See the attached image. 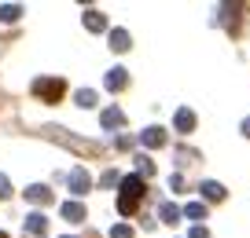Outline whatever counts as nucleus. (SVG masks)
Returning <instances> with one entry per match:
<instances>
[{"mask_svg": "<svg viewBox=\"0 0 250 238\" xmlns=\"http://www.w3.org/2000/svg\"><path fill=\"white\" fill-rule=\"evenodd\" d=\"M169 187L173 191H184V176H169Z\"/></svg>", "mask_w": 250, "mask_h": 238, "instance_id": "nucleus-22", "label": "nucleus"}, {"mask_svg": "<svg viewBox=\"0 0 250 238\" xmlns=\"http://www.w3.org/2000/svg\"><path fill=\"white\" fill-rule=\"evenodd\" d=\"M62 238H70V235H62Z\"/></svg>", "mask_w": 250, "mask_h": 238, "instance_id": "nucleus-26", "label": "nucleus"}, {"mask_svg": "<svg viewBox=\"0 0 250 238\" xmlns=\"http://www.w3.org/2000/svg\"><path fill=\"white\" fill-rule=\"evenodd\" d=\"M0 238H8V235H4V231H0Z\"/></svg>", "mask_w": 250, "mask_h": 238, "instance_id": "nucleus-25", "label": "nucleus"}, {"mask_svg": "<svg viewBox=\"0 0 250 238\" xmlns=\"http://www.w3.org/2000/svg\"><path fill=\"white\" fill-rule=\"evenodd\" d=\"M110 238H136V235H133L129 223H114V227H110Z\"/></svg>", "mask_w": 250, "mask_h": 238, "instance_id": "nucleus-19", "label": "nucleus"}, {"mask_svg": "<svg viewBox=\"0 0 250 238\" xmlns=\"http://www.w3.org/2000/svg\"><path fill=\"white\" fill-rule=\"evenodd\" d=\"M239 128H243V136L250 139V117H243V125H239Z\"/></svg>", "mask_w": 250, "mask_h": 238, "instance_id": "nucleus-24", "label": "nucleus"}, {"mask_svg": "<svg viewBox=\"0 0 250 238\" xmlns=\"http://www.w3.org/2000/svg\"><path fill=\"white\" fill-rule=\"evenodd\" d=\"M19 15H22V8H19V4H4V8H0V22H15Z\"/></svg>", "mask_w": 250, "mask_h": 238, "instance_id": "nucleus-17", "label": "nucleus"}, {"mask_svg": "<svg viewBox=\"0 0 250 238\" xmlns=\"http://www.w3.org/2000/svg\"><path fill=\"white\" fill-rule=\"evenodd\" d=\"M140 143L147 146V150H158V146H166V128H158V125L144 128V132H140Z\"/></svg>", "mask_w": 250, "mask_h": 238, "instance_id": "nucleus-4", "label": "nucleus"}, {"mask_svg": "<svg viewBox=\"0 0 250 238\" xmlns=\"http://www.w3.org/2000/svg\"><path fill=\"white\" fill-rule=\"evenodd\" d=\"M158 213H162V223H180V216H184L177 205H173V201H166V205L158 209Z\"/></svg>", "mask_w": 250, "mask_h": 238, "instance_id": "nucleus-14", "label": "nucleus"}, {"mask_svg": "<svg viewBox=\"0 0 250 238\" xmlns=\"http://www.w3.org/2000/svg\"><path fill=\"white\" fill-rule=\"evenodd\" d=\"M74 99H78V107H85V110H92V107H96V92H92V88H81Z\"/></svg>", "mask_w": 250, "mask_h": 238, "instance_id": "nucleus-15", "label": "nucleus"}, {"mask_svg": "<svg viewBox=\"0 0 250 238\" xmlns=\"http://www.w3.org/2000/svg\"><path fill=\"white\" fill-rule=\"evenodd\" d=\"M122 191H118V213L122 216H133L136 209H140V201H144V194H147V187H144V176H122Z\"/></svg>", "mask_w": 250, "mask_h": 238, "instance_id": "nucleus-1", "label": "nucleus"}, {"mask_svg": "<svg viewBox=\"0 0 250 238\" xmlns=\"http://www.w3.org/2000/svg\"><path fill=\"white\" fill-rule=\"evenodd\" d=\"M62 92H66V85H62L59 77H37V81H33V95H37L41 103H59Z\"/></svg>", "mask_w": 250, "mask_h": 238, "instance_id": "nucleus-2", "label": "nucleus"}, {"mask_svg": "<svg viewBox=\"0 0 250 238\" xmlns=\"http://www.w3.org/2000/svg\"><path fill=\"white\" fill-rule=\"evenodd\" d=\"M26 201H33V205H48V201H52V191H48L44 183H33V187H26Z\"/></svg>", "mask_w": 250, "mask_h": 238, "instance_id": "nucleus-9", "label": "nucleus"}, {"mask_svg": "<svg viewBox=\"0 0 250 238\" xmlns=\"http://www.w3.org/2000/svg\"><path fill=\"white\" fill-rule=\"evenodd\" d=\"M107 92H122L125 85H129V70H122V66H114V70H107Z\"/></svg>", "mask_w": 250, "mask_h": 238, "instance_id": "nucleus-6", "label": "nucleus"}, {"mask_svg": "<svg viewBox=\"0 0 250 238\" xmlns=\"http://www.w3.org/2000/svg\"><path fill=\"white\" fill-rule=\"evenodd\" d=\"M81 22H85L88 33H103V30H107V15H103V11H85Z\"/></svg>", "mask_w": 250, "mask_h": 238, "instance_id": "nucleus-10", "label": "nucleus"}, {"mask_svg": "<svg viewBox=\"0 0 250 238\" xmlns=\"http://www.w3.org/2000/svg\"><path fill=\"white\" fill-rule=\"evenodd\" d=\"M44 231H48V216L44 213H30L26 216V235L30 238H44Z\"/></svg>", "mask_w": 250, "mask_h": 238, "instance_id": "nucleus-5", "label": "nucleus"}, {"mask_svg": "<svg viewBox=\"0 0 250 238\" xmlns=\"http://www.w3.org/2000/svg\"><path fill=\"white\" fill-rule=\"evenodd\" d=\"M59 213H62V220H66V223H85V216H88L81 201H62Z\"/></svg>", "mask_w": 250, "mask_h": 238, "instance_id": "nucleus-7", "label": "nucleus"}, {"mask_svg": "<svg viewBox=\"0 0 250 238\" xmlns=\"http://www.w3.org/2000/svg\"><path fill=\"white\" fill-rule=\"evenodd\" d=\"M66 187H70V194H88V187H92V180H88V172L81 169V165H74L70 172H66Z\"/></svg>", "mask_w": 250, "mask_h": 238, "instance_id": "nucleus-3", "label": "nucleus"}, {"mask_svg": "<svg viewBox=\"0 0 250 238\" xmlns=\"http://www.w3.org/2000/svg\"><path fill=\"white\" fill-rule=\"evenodd\" d=\"M188 238H210V231H206V227H191V235H188Z\"/></svg>", "mask_w": 250, "mask_h": 238, "instance_id": "nucleus-23", "label": "nucleus"}, {"mask_svg": "<svg viewBox=\"0 0 250 238\" xmlns=\"http://www.w3.org/2000/svg\"><path fill=\"white\" fill-rule=\"evenodd\" d=\"M199 191H203V198H206V201H225V198H228L225 183H217V180H206V183L199 187Z\"/></svg>", "mask_w": 250, "mask_h": 238, "instance_id": "nucleus-8", "label": "nucleus"}, {"mask_svg": "<svg viewBox=\"0 0 250 238\" xmlns=\"http://www.w3.org/2000/svg\"><path fill=\"white\" fill-rule=\"evenodd\" d=\"M0 198H11V180L0 172Z\"/></svg>", "mask_w": 250, "mask_h": 238, "instance_id": "nucleus-21", "label": "nucleus"}, {"mask_svg": "<svg viewBox=\"0 0 250 238\" xmlns=\"http://www.w3.org/2000/svg\"><path fill=\"white\" fill-rule=\"evenodd\" d=\"M129 48H133L129 30H110V52H129Z\"/></svg>", "mask_w": 250, "mask_h": 238, "instance_id": "nucleus-12", "label": "nucleus"}, {"mask_svg": "<svg viewBox=\"0 0 250 238\" xmlns=\"http://www.w3.org/2000/svg\"><path fill=\"white\" fill-rule=\"evenodd\" d=\"M184 216H191V220H203V216H206V205H203V201H188Z\"/></svg>", "mask_w": 250, "mask_h": 238, "instance_id": "nucleus-18", "label": "nucleus"}, {"mask_svg": "<svg viewBox=\"0 0 250 238\" xmlns=\"http://www.w3.org/2000/svg\"><path fill=\"white\" fill-rule=\"evenodd\" d=\"M114 183H122L118 172H103V176H100V187H114Z\"/></svg>", "mask_w": 250, "mask_h": 238, "instance_id": "nucleus-20", "label": "nucleus"}, {"mask_svg": "<svg viewBox=\"0 0 250 238\" xmlns=\"http://www.w3.org/2000/svg\"><path fill=\"white\" fill-rule=\"evenodd\" d=\"M173 125H177V132H191L195 128V114H191V110H177V114H173Z\"/></svg>", "mask_w": 250, "mask_h": 238, "instance_id": "nucleus-13", "label": "nucleus"}, {"mask_svg": "<svg viewBox=\"0 0 250 238\" xmlns=\"http://www.w3.org/2000/svg\"><path fill=\"white\" fill-rule=\"evenodd\" d=\"M155 172V165H151L147 154H136V176H151Z\"/></svg>", "mask_w": 250, "mask_h": 238, "instance_id": "nucleus-16", "label": "nucleus"}, {"mask_svg": "<svg viewBox=\"0 0 250 238\" xmlns=\"http://www.w3.org/2000/svg\"><path fill=\"white\" fill-rule=\"evenodd\" d=\"M100 125H103V128H122V125H125V114H122L118 107H107V110L100 114Z\"/></svg>", "mask_w": 250, "mask_h": 238, "instance_id": "nucleus-11", "label": "nucleus"}]
</instances>
